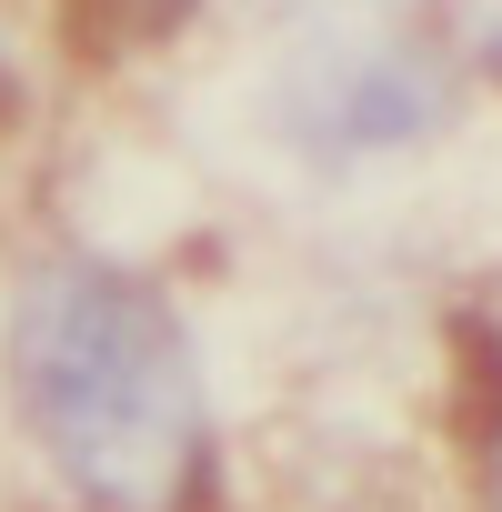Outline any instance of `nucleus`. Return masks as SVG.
<instances>
[{"label":"nucleus","mask_w":502,"mask_h":512,"mask_svg":"<svg viewBox=\"0 0 502 512\" xmlns=\"http://www.w3.org/2000/svg\"><path fill=\"white\" fill-rule=\"evenodd\" d=\"M121 11H141V21H171V11H191V0H121Z\"/></svg>","instance_id":"4"},{"label":"nucleus","mask_w":502,"mask_h":512,"mask_svg":"<svg viewBox=\"0 0 502 512\" xmlns=\"http://www.w3.org/2000/svg\"><path fill=\"white\" fill-rule=\"evenodd\" d=\"M11 392L91 512H171L201 462V382L171 302L111 262H41L11 312Z\"/></svg>","instance_id":"1"},{"label":"nucleus","mask_w":502,"mask_h":512,"mask_svg":"<svg viewBox=\"0 0 502 512\" xmlns=\"http://www.w3.org/2000/svg\"><path fill=\"white\" fill-rule=\"evenodd\" d=\"M442 111H452L442 71L422 61L412 31H382V21H312L302 51H292V71H282V121L322 161L422 141Z\"/></svg>","instance_id":"2"},{"label":"nucleus","mask_w":502,"mask_h":512,"mask_svg":"<svg viewBox=\"0 0 502 512\" xmlns=\"http://www.w3.org/2000/svg\"><path fill=\"white\" fill-rule=\"evenodd\" d=\"M482 472H492V512H502V432H492V462Z\"/></svg>","instance_id":"5"},{"label":"nucleus","mask_w":502,"mask_h":512,"mask_svg":"<svg viewBox=\"0 0 502 512\" xmlns=\"http://www.w3.org/2000/svg\"><path fill=\"white\" fill-rule=\"evenodd\" d=\"M472 11V51H482V71L502 81V0H462Z\"/></svg>","instance_id":"3"}]
</instances>
